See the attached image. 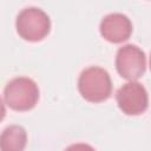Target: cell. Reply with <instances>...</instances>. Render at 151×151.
Masks as SVG:
<instances>
[{
    "instance_id": "cell-2",
    "label": "cell",
    "mask_w": 151,
    "mask_h": 151,
    "mask_svg": "<svg viewBox=\"0 0 151 151\" xmlns=\"http://www.w3.org/2000/svg\"><path fill=\"white\" fill-rule=\"evenodd\" d=\"M4 99L5 104L14 111H29L39 100V87L31 78H13L5 86Z\"/></svg>"
},
{
    "instance_id": "cell-6",
    "label": "cell",
    "mask_w": 151,
    "mask_h": 151,
    "mask_svg": "<svg viewBox=\"0 0 151 151\" xmlns=\"http://www.w3.org/2000/svg\"><path fill=\"white\" fill-rule=\"evenodd\" d=\"M99 32L105 40L112 44H120L131 37L132 22L123 13H110L100 21Z\"/></svg>"
},
{
    "instance_id": "cell-1",
    "label": "cell",
    "mask_w": 151,
    "mask_h": 151,
    "mask_svg": "<svg viewBox=\"0 0 151 151\" xmlns=\"http://www.w3.org/2000/svg\"><path fill=\"white\" fill-rule=\"evenodd\" d=\"M78 91L90 103H103L112 94V80L106 70L90 66L81 71L78 79Z\"/></svg>"
},
{
    "instance_id": "cell-8",
    "label": "cell",
    "mask_w": 151,
    "mask_h": 151,
    "mask_svg": "<svg viewBox=\"0 0 151 151\" xmlns=\"http://www.w3.org/2000/svg\"><path fill=\"white\" fill-rule=\"evenodd\" d=\"M64 151H96L91 145L85 143H76L70 146H67Z\"/></svg>"
},
{
    "instance_id": "cell-9",
    "label": "cell",
    "mask_w": 151,
    "mask_h": 151,
    "mask_svg": "<svg viewBox=\"0 0 151 151\" xmlns=\"http://www.w3.org/2000/svg\"><path fill=\"white\" fill-rule=\"evenodd\" d=\"M5 116H6V107H5V103H4L2 98L0 97V122H1V120H4Z\"/></svg>"
},
{
    "instance_id": "cell-3",
    "label": "cell",
    "mask_w": 151,
    "mask_h": 151,
    "mask_svg": "<svg viewBox=\"0 0 151 151\" xmlns=\"http://www.w3.org/2000/svg\"><path fill=\"white\" fill-rule=\"evenodd\" d=\"M15 28L24 40L32 42L41 41L51 31V20L42 9L38 7H27L18 14Z\"/></svg>"
},
{
    "instance_id": "cell-5",
    "label": "cell",
    "mask_w": 151,
    "mask_h": 151,
    "mask_svg": "<svg viewBox=\"0 0 151 151\" xmlns=\"http://www.w3.org/2000/svg\"><path fill=\"white\" fill-rule=\"evenodd\" d=\"M116 100L119 110L127 116L142 114L149 106L147 91L138 81H127L119 87L116 93Z\"/></svg>"
},
{
    "instance_id": "cell-4",
    "label": "cell",
    "mask_w": 151,
    "mask_h": 151,
    "mask_svg": "<svg viewBox=\"0 0 151 151\" xmlns=\"http://www.w3.org/2000/svg\"><path fill=\"white\" fill-rule=\"evenodd\" d=\"M116 68L119 76L129 81H137L146 71V55L142 48L129 44L118 48Z\"/></svg>"
},
{
    "instance_id": "cell-7",
    "label": "cell",
    "mask_w": 151,
    "mask_h": 151,
    "mask_svg": "<svg viewBox=\"0 0 151 151\" xmlns=\"http://www.w3.org/2000/svg\"><path fill=\"white\" fill-rule=\"evenodd\" d=\"M27 132L20 125H9L0 134V151H24Z\"/></svg>"
}]
</instances>
